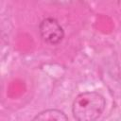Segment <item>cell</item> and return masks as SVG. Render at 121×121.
Returning a JSON list of instances; mask_svg holds the SVG:
<instances>
[{"instance_id":"cell-1","label":"cell","mask_w":121,"mask_h":121,"mask_svg":"<svg viewBox=\"0 0 121 121\" xmlns=\"http://www.w3.org/2000/svg\"><path fill=\"white\" fill-rule=\"evenodd\" d=\"M105 106L106 100L98 92H83L75 97L72 114L78 121H94L101 116Z\"/></svg>"},{"instance_id":"cell-2","label":"cell","mask_w":121,"mask_h":121,"mask_svg":"<svg viewBox=\"0 0 121 121\" xmlns=\"http://www.w3.org/2000/svg\"><path fill=\"white\" fill-rule=\"evenodd\" d=\"M39 34L43 42L48 45H58L64 38V30L59 21L46 17L39 24Z\"/></svg>"},{"instance_id":"cell-3","label":"cell","mask_w":121,"mask_h":121,"mask_svg":"<svg viewBox=\"0 0 121 121\" xmlns=\"http://www.w3.org/2000/svg\"><path fill=\"white\" fill-rule=\"evenodd\" d=\"M33 120L44 121V120H58V121H66L68 120V116L64 113V112L58 109H48L39 112L36 116L33 117Z\"/></svg>"}]
</instances>
